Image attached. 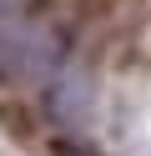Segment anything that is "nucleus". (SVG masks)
Wrapping results in <instances>:
<instances>
[{
    "label": "nucleus",
    "mask_w": 151,
    "mask_h": 156,
    "mask_svg": "<svg viewBox=\"0 0 151 156\" xmlns=\"http://www.w3.org/2000/svg\"><path fill=\"white\" fill-rule=\"evenodd\" d=\"M45 156H101V151H91V146H81V141H50Z\"/></svg>",
    "instance_id": "nucleus-1"
}]
</instances>
